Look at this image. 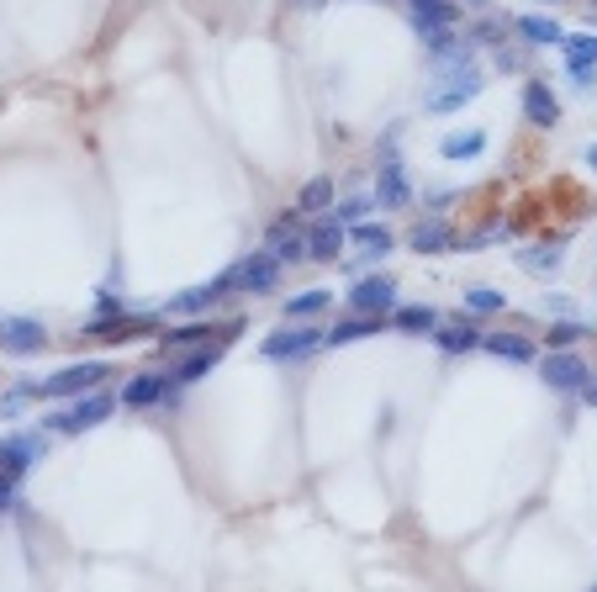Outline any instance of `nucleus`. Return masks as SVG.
<instances>
[{
	"label": "nucleus",
	"instance_id": "obj_1",
	"mask_svg": "<svg viewBox=\"0 0 597 592\" xmlns=\"http://www.w3.org/2000/svg\"><path fill=\"white\" fill-rule=\"evenodd\" d=\"M444 69H455L450 80H444V90H428V111L434 117H444V111H455L465 101H476V90H481V74L460 59V53H444Z\"/></svg>",
	"mask_w": 597,
	"mask_h": 592
},
{
	"label": "nucleus",
	"instance_id": "obj_2",
	"mask_svg": "<svg viewBox=\"0 0 597 592\" xmlns=\"http://www.w3.org/2000/svg\"><path fill=\"white\" fill-rule=\"evenodd\" d=\"M106 376H111V365H69V370H59V376L32 381L27 397H85V392H96Z\"/></svg>",
	"mask_w": 597,
	"mask_h": 592
},
{
	"label": "nucleus",
	"instance_id": "obj_3",
	"mask_svg": "<svg viewBox=\"0 0 597 592\" xmlns=\"http://www.w3.org/2000/svg\"><path fill=\"white\" fill-rule=\"evenodd\" d=\"M275 281H281V259H275L270 249L249 254L244 265H233V291H249V296H259V291H270Z\"/></svg>",
	"mask_w": 597,
	"mask_h": 592
},
{
	"label": "nucleus",
	"instance_id": "obj_4",
	"mask_svg": "<svg viewBox=\"0 0 597 592\" xmlns=\"http://www.w3.org/2000/svg\"><path fill=\"white\" fill-rule=\"evenodd\" d=\"M539 376H545V386H555V392H582L587 386V360H576L571 349H550V360L539 365Z\"/></svg>",
	"mask_w": 597,
	"mask_h": 592
},
{
	"label": "nucleus",
	"instance_id": "obj_5",
	"mask_svg": "<svg viewBox=\"0 0 597 592\" xmlns=\"http://www.w3.org/2000/svg\"><path fill=\"white\" fill-rule=\"evenodd\" d=\"M317 344H328V333H317V328H281V333H270V339L265 344H259V349H265V360H296V355H312V349Z\"/></svg>",
	"mask_w": 597,
	"mask_h": 592
},
{
	"label": "nucleus",
	"instance_id": "obj_6",
	"mask_svg": "<svg viewBox=\"0 0 597 592\" xmlns=\"http://www.w3.org/2000/svg\"><path fill=\"white\" fill-rule=\"evenodd\" d=\"M106 413H111V397L106 392H85V402H74L69 413H53L48 423L59 434H80V429H90V423H106Z\"/></svg>",
	"mask_w": 597,
	"mask_h": 592
},
{
	"label": "nucleus",
	"instance_id": "obj_7",
	"mask_svg": "<svg viewBox=\"0 0 597 592\" xmlns=\"http://www.w3.org/2000/svg\"><path fill=\"white\" fill-rule=\"evenodd\" d=\"M48 344V328L32 318H0V349L6 355H37Z\"/></svg>",
	"mask_w": 597,
	"mask_h": 592
},
{
	"label": "nucleus",
	"instance_id": "obj_8",
	"mask_svg": "<svg viewBox=\"0 0 597 592\" xmlns=\"http://www.w3.org/2000/svg\"><path fill=\"white\" fill-rule=\"evenodd\" d=\"M391 296H397V281L391 275H370V281H354L349 307L354 312H391Z\"/></svg>",
	"mask_w": 597,
	"mask_h": 592
},
{
	"label": "nucleus",
	"instance_id": "obj_9",
	"mask_svg": "<svg viewBox=\"0 0 597 592\" xmlns=\"http://www.w3.org/2000/svg\"><path fill=\"white\" fill-rule=\"evenodd\" d=\"M233 291V270L228 275H217V281H207V286H196V291H185V296H175V318H191V312H207V307H217L222 296Z\"/></svg>",
	"mask_w": 597,
	"mask_h": 592
},
{
	"label": "nucleus",
	"instance_id": "obj_10",
	"mask_svg": "<svg viewBox=\"0 0 597 592\" xmlns=\"http://www.w3.org/2000/svg\"><path fill=\"white\" fill-rule=\"evenodd\" d=\"M265 249L281 259V265H286V259H302V254H307V233H302V222H296V217H281V222L270 228Z\"/></svg>",
	"mask_w": 597,
	"mask_h": 592
},
{
	"label": "nucleus",
	"instance_id": "obj_11",
	"mask_svg": "<svg viewBox=\"0 0 597 592\" xmlns=\"http://www.w3.org/2000/svg\"><path fill=\"white\" fill-rule=\"evenodd\" d=\"M170 392H175V376H154V370H143V376L127 381L122 402H127V407H154V402H164Z\"/></svg>",
	"mask_w": 597,
	"mask_h": 592
},
{
	"label": "nucleus",
	"instance_id": "obj_12",
	"mask_svg": "<svg viewBox=\"0 0 597 592\" xmlns=\"http://www.w3.org/2000/svg\"><path fill=\"white\" fill-rule=\"evenodd\" d=\"M561 48H566V64L576 80H592V69H597V32H571L561 37Z\"/></svg>",
	"mask_w": 597,
	"mask_h": 592
},
{
	"label": "nucleus",
	"instance_id": "obj_13",
	"mask_svg": "<svg viewBox=\"0 0 597 592\" xmlns=\"http://www.w3.org/2000/svg\"><path fill=\"white\" fill-rule=\"evenodd\" d=\"M154 328H159V318H148V312H143V318H111V312H106L101 323H90V333H96V339H111V344H127V339L154 333Z\"/></svg>",
	"mask_w": 597,
	"mask_h": 592
},
{
	"label": "nucleus",
	"instance_id": "obj_14",
	"mask_svg": "<svg viewBox=\"0 0 597 592\" xmlns=\"http://www.w3.org/2000/svg\"><path fill=\"white\" fill-rule=\"evenodd\" d=\"M524 117L534 127H555V122H561V101L550 96V85H524Z\"/></svg>",
	"mask_w": 597,
	"mask_h": 592
},
{
	"label": "nucleus",
	"instance_id": "obj_15",
	"mask_svg": "<svg viewBox=\"0 0 597 592\" xmlns=\"http://www.w3.org/2000/svg\"><path fill=\"white\" fill-rule=\"evenodd\" d=\"M339 249H344V222L339 217L317 222L307 233V259H339Z\"/></svg>",
	"mask_w": 597,
	"mask_h": 592
},
{
	"label": "nucleus",
	"instance_id": "obj_16",
	"mask_svg": "<svg viewBox=\"0 0 597 592\" xmlns=\"http://www.w3.org/2000/svg\"><path fill=\"white\" fill-rule=\"evenodd\" d=\"M407 244H413L418 254H444L455 244V233H450V222H439V217H428V222H418L413 233H407Z\"/></svg>",
	"mask_w": 597,
	"mask_h": 592
},
{
	"label": "nucleus",
	"instance_id": "obj_17",
	"mask_svg": "<svg viewBox=\"0 0 597 592\" xmlns=\"http://www.w3.org/2000/svg\"><path fill=\"white\" fill-rule=\"evenodd\" d=\"M481 349H492L497 360H513V365L534 360V344L518 339V333H481Z\"/></svg>",
	"mask_w": 597,
	"mask_h": 592
},
{
	"label": "nucleus",
	"instance_id": "obj_18",
	"mask_svg": "<svg viewBox=\"0 0 597 592\" xmlns=\"http://www.w3.org/2000/svg\"><path fill=\"white\" fill-rule=\"evenodd\" d=\"M386 328V312H360V318H349L328 333V344H354V339H370V333Z\"/></svg>",
	"mask_w": 597,
	"mask_h": 592
},
{
	"label": "nucleus",
	"instance_id": "obj_19",
	"mask_svg": "<svg viewBox=\"0 0 597 592\" xmlns=\"http://www.w3.org/2000/svg\"><path fill=\"white\" fill-rule=\"evenodd\" d=\"M349 238L365 249L360 259H381V254H391V233L376 228V222H349Z\"/></svg>",
	"mask_w": 597,
	"mask_h": 592
},
{
	"label": "nucleus",
	"instance_id": "obj_20",
	"mask_svg": "<svg viewBox=\"0 0 597 592\" xmlns=\"http://www.w3.org/2000/svg\"><path fill=\"white\" fill-rule=\"evenodd\" d=\"M222 349H228V339H217V344H201V355H191L185 365H175V381H196V376H207V370L222 360Z\"/></svg>",
	"mask_w": 597,
	"mask_h": 592
},
{
	"label": "nucleus",
	"instance_id": "obj_21",
	"mask_svg": "<svg viewBox=\"0 0 597 592\" xmlns=\"http://www.w3.org/2000/svg\"><path fill=\"white\" fill-rule=\"evenodd\" d=\"M455 6L450 0H413V22L418 27H455Z\"/></svg>",
	"mask_w": 597,
	"mask_h": 592
},
{
	"label": "nucleus",
	"instance_id": "obj_22",
	"mask_svg": "<svg viewBox=\"0 0 597 592\" xmlns=\"http://www.w3.org/2000/svg\"><path fill=\"white\" fill-rule=\"evenodd\" d=\"M476 344H481V333L471 323H444L439 328V349H444V355H465V349H476Z\"/></svg>",
	"mask_w": 597,
	"mask_h": 592
},
{
	"label": "nucleus",
	"instance_id": "obj_23",
	"mask_svg": "<svg viewBox=\"0 0 597 592\" xmlns=\"http://www.w3.org/2000/svg\"><path fill=\"white\" fill-rule=\"evenodd\" d=\"M391 328H402V333H434L439 328V312L434 307H402V312H391Z\"/></svg>",
	"mask_w": 597,
	"mask_h": 592
},
{
	"label": "nucleus",
	"instance_id": "obj_24",
	"mask_svg": "<svg viewBox=\"0 0 597 592\" xmlns=\"http://www.w3.org/2000/svg\"><path fill=\"white\" fill-rule=\"evenodd\" d=\"M376 196L386 201V207H407V180H402V164H386V170H381Z\"/></svg>",
	"mask_w": 597,
	"mask_h": 592
},
{
	"label": "nucleus",
	"instance_id": "obj_25",
	"mask_svg": "<svg viewBox=\"0 0 597 592\" xmlns=\"http://www.w3.org/2000/svg\"><path fill=\"white\" fill-rule=\"evenodd\" d=\"M302 212H328L333 207V180L328 175H317V180H307L302 185V201H296Z\"/></svg>",
	"mask_w": 597,
	"mask_h": 592
},
{
	"label": "nucleus",
	"instance_id": "obj_26",
	"mask_svg": "<svg viewBox=\"0 0 597 592\" xmlns=\"http://www.w3.org/2000/svg\"><path fill=\"white\" fill-rule=\"evenodd\" d=\"M481 148H487V138H481V133H450V138L439 143V154L444 159H476Z\"/></svg>",
	"mask_w": 597,
	"mask_h": 592
},
{
	"label": "nucleus",
	"instance_id": "obj_27",
	"mask_svg": "<svg viewBox=\"0 0 597 592\" xmlns=\"http://www.w3.org/2000/svg\"><path fill=\"white\" fill-rule=\"evenodd\" d=\"M518 32H524L529 43H539V48H545V43H561V27H555L550 16H518Z\"/></svg>",
	"mask_w": 597,
	"mask_h": 592
},
{
	"label": "nucleus",
	"instance_id": "obj_28",
	"mask_svg": "<svg viewBox=\"0 0 597 592\" xmlns=\"http://www.w3.org/2000/svg\"><path fill=\"white\" fill-rule=\"evenodd\" d=\"M323 307H328V291H302L286 302V318H312V312H323Z\"/></svg>",
	"mask_w": 597,
	"mask_h": 592
},
{
	"label": "nucleus",
	"instance_id": "obj_29",
	"mask_svg": "<svg viewBox=\"0 0 597 592\" xmlns=\"http://www.w3.org/2000/svg\"><path fill=\"white\" fill-rule=\"evenodd\" d=\"M196 344H212V328H175L170 339H164L170 355H175V349H196Z\"/></svg>",
	"mask_w": 597,
	"mask_h": 592
},
{
	"label": "nucleus",
	"instance_id": "obj_30",
	"mask_svg": "<svg viewBox=\"0 0 597 592\" xmlns=\"http://www.w3.org/2000/svg\"><path fill=\"white\" fill-rule=\"evenodd\" d=\"M465 312H502V296L492 286H476V291H465Z\"/></svg>",
	"mask_w": 597,
	"mask_h": 592
},
{
	"label": "nucleus",
	"instance_id": "obj_31",
	"mask_svg": "<svg viewBox=\"0 0 597 592\" xmlns=\"http://www.w3.org/2000/svg\"><path fill=\"white\" fill-rule=\"evenodd\" d=\"M524 270H534V275H545V270H555L561 265V249H529L524 259H518Z\"/></svg>",
	"mask_w": 597,
	"mask_h": 592
},
{
	"label": "nucleus",
	"instance_id": "obj_32",
	"mask_svg": "<svg viewBox=\"0 0 597 592\" xmlns=\"http://www.w3.org/2000/svg\"><path fill=\"white\" fill-rule=\"evenodd\" d=\"M576 339H587V328H582V323H561V328H550V349H571Z\"/></svg>",
	"mask_w": 597,
	"mask_h": 592
},
{
	"label": "nucleus",
	"instance_id": "obj_33",
	"mask_svg": "<svg viewBox=\"0 0 597 592\" xmlns=\"http://www.w3.org/2000/svg\"><path fill=\"white\" fill-rule=\"evenodd\" d=\"M360 212H370V201H344L333 217H339V222H360Z\"/></svg>",
	"mask_w": 597,
	"mask_h": 592
},
{
	"label": "nucleus",
	"instance_id": "obj_34",
	"mask_svg": "<svg viewBox=\"0 0 597 592\" xmlns=\"http://www.w3.org/2000/svg\"><path fill=\"white\" fill-rule=\"evenodd\" d=\"M587 164H592V170H597V143H592V148H587Z\"/></svg>",
	"mask_w": 597,
	"mask_h": 592
},
{
	"label": "nucleus",
	"instance_id": "obj_35",
	"mask_svg": "<svg viewBox=\"0 0 597 592\" xmlns=\"http://www.w3.org/2000/svg\"><path fill=\"white\" fill-rule=\"evenodd\" d=\"M0 455H6V444H0Z\"/></svg>",
	"mask_w": 597,
	"mask_h": 592
}]
</instances>
